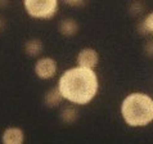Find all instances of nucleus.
<instances>
[{
  "label": "nucleus",
  "mask_w": 153,
  "mask_h": 144,
  "mask_svg": "<svg viewBox=\"0 0 153 144\" xmlns=\"http://www.w3.org/2000/svg\"><path fill=\"white\" fill-rule=\"evenodd\" d=\"M57 86L65 100L74 105L89 104L99 90V80L94 70L71 67L61 75Z\"/></svg>",
  "instance_id": "f257e3e1"
},
{
  "label": "nucleus",
  "mask_w": 153,
  "mask_h": 144,
  "mask_svg": "<svg viewBox=\"0 0 153 144\" xmlns=\"http://www.w3.org/2000/svg\"><path fill=\"white\" fill-rule=\"evenodd\" d=\"M121 116L131 128H143L153 122V99L146 93H131L121 103Z\"/></svg>",
  "instance_id": "f03ea898"
},
{
  "label": "nucleus",
  "mask_w": 153,
  "mask_h": 144,
  "mask_svg": "<svg viewBox=\"0 0 153 144\" xmlns=\"http://www.w3.org/2000/svg\"><path fill=\"white\" fill-rule=\"evenodd\" d=\"M23 8L33 19H52L58 13L59 3L57 0H25Z\"/></svg>",
  "instance_id": "7ed1b4c3"
},
{
  "label": "nucleus",
  "mask_w": 153,
  "mask_h": 144,
  "mask_svg": "<svg viewBox=\"0 0 153 144\" xmlns=\"http://www.w3.org/2000/svg\"><path fill=\"white\" fill-rule=\"evenodd\" d=\"M33 71L40 80H52L58 72V63L52 57H40L35 63Z\"/></svg>",
  "instance_id": "20e7f679"
},
{
  "label": "nucleus",
  "mask_w": 153,
  "mask_h": 144,
  "mask_svg": "<svg viewBox=\"0 0 153 144\" xmlns=\"http://www.w3.org/2000/svg\"><path fill=\"white\" fill-rule=\"evenodd\" d=\"M76 63L79 67L86 70H94L99 63V54L93 48H84L77 53Z\"/></svg>",
  "instance_id": "39448f33"
},
{
  "label": "nucleus",
  "mask_w": 153,
  "mask_h": 144,
  "mask_svg": "<svg viewBox=\"0 0 153 144\" xmlns=\"http://www.w3.org/2000/svg\"><path fill=\"white\" fill-rule=\"evenodd\" d=\"M25 131L18 126H9L1 133V144H25Z\"/></svg>",
  "instance_id": "423d86ee"
},
{
  "label": "nucleus",
  "mask_w": 153,
  "mask_h": 144,
  "mask_svg": "<svg viewBox=\"0 0 153 144\" xmlns=\"http://www.w3.org/2000/svg\"><path fill=\"white\" fill-rule=\"evenodd\" d=\"M63 102H65V98H63V95L61 94L58 86L50 88L44 95V103L46 107H49V108H57Z\"/></svg>",
  "instance_id": "0eeeda50"
},
{
  "label": "nucleus",
  "mask_w": 153,
  "mask_h": 144,
  "mask_svg": "<svg viewBox=\"0 0 153 144\" xmlns=\"http://www.w3.org/2000/svg\"><path fill=\"white\" fill-rule=\"evenodd\" d=\"M42 52H44V43H42V40L37 39V37L28 39L26 43H25V53H26L28 57L37 58L41 56Z\"/></svg>",
  "instance_id": "6e6552de"
},
{
  "label": "nucleus",
  "mask_w": 153,
  "mask_h": 144,
  "mask_svg": "<svg viewBox=\"0 0 153 144\" xmlns=\"http://www.w3.org/2000/svg\"><path fill=\"white\" fill-rule=\"evenodd\" d=\"M58 28L61 35L66 37H71V36H75L79 32V23L74 18H65L61 21Z\"/></svg>",
  "instance_id": "1a4fd4ad"
},
{
  "label": "nucleus",
  "mask_w": 153,
  "mask_h": 144,
  "mask_svg": "<svg viewBox=\"0 0 153 144\" xmlns=\"http://www.w3.org/2000/svg\"><path fill=\"white\" fill-rule=\"evenodd\" d=\"M59 117H61V121L63 124L71 125L74 122L77 121L79 118V111L76 108V105L74 104H67L65 107H62L61 113H59Z\"/></svg>",
  "instance_id": "9d476101"
},
{
  "label": "nucleus",
  "mask_w": 153,
  "mask_h": 144,
  "mask_svg": "<svg viewBox=\"0 0 153 144\" xmlns=\"http://www.w3.org/2000/svg\"><path fill=\"white\" fill-rule=\"evenodd\" d=\"M140 30H142L143 32H152L153 33V12H151V13L144 18L142 24H140Z\"/></svg>",
  "instance_id": "9b49d317"
},
{
  "label": "nucleus",
  "mask_w": 153,
  "mask_h": 144,
  "mask_svg": "<svg viewBox=\"0 0 153 144\" xmlns=\"http://www.w3.org/2000/svg\"><path fill=\"white\" fill-rule=\"evenodd\" d=\"M66 4L67 5H70V7H82L84 4H85V1H81V0H67L66 1Z\"/></svg>",
  "instance_id": "f8f14e48"
},
{
  "label": "nucleus",
  "mask_w": 153,
  "mask_h": 144,
  "mask_svg": "<svg viewBox=\"0 0 153 144\" xmlns=\"http://www.w3.org/2000/svg\"><path fill=\"white\" fill-rule=\"evenodd\" d=\"M147 52H148V54H153V41H151V43H148Z\"/></svg>",
  "instance_id": "ddd939ff"
},
{
  "label": "nucleus",
  "mask_w": 153,
  "mask_h": 144,
  "mask_svg": "<svg viewBox=\"0 0 153 144\" xmlns=\"http://www.w3.org/2000/svg\"><path fill=\"white\" fill-rule=\"evenodd\" d=\"M4 26H5V21H4L3 18H0V31L4 28Z\"/></svg>",
  "instance_id": "4468645a"
}]
</instances>
